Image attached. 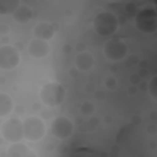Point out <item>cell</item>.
I'll return each mask as SVG.
<instances>
[{"instance_id": "obj_7", "label": "cell", "mask_w": 157, "mask_h": 157, "mask_svg": "<svg viewBox=\"0 0 157 157\" xmlns=\"http://www.w3.org/2000/svg\"><path fill=\"white\" fill-rule=\"evenodd\" d=\"M50 132L59 140L69 139L74 132V124L66 117H56L50 124Z\"/></svg>"}, {"instance_id": "obj_1", "label": "cell", "mask_w": 157, "mask_h": 157, "mask_svg": "<svg viewBox=\"0 0 157 157\" xmlns=\"http://www.w3.org/2000/svg\"><path fill=\"white\" fill-rule=\"evenodd\" d=\"M119 22L114 13L109 11H101L94 16L93 20V29L96 33L103 37L113 36L118 29Z\"/></svg>"}, {"instance_id": "obj_5", "label": "cell", "mask_w": 157, "mask_h": 157, "mask_svg": "<svg viewBox=\"0 0 157 157\" xmlns=\"http://www.w3.org/2000/svg\"><path fill=\"white\" fill-rule=\"evenodd\" d=\"M45 134L44 121L34 115H31L23 121V135L29 141H38L43 139Z\"/></svg>"}, {"instance_id": "obj_15", "label": "cell", "mask_w": 157, "mask_h": 157, "mask_svg": "<svg viewBox=\"0 0 157 157\" xmlns=\"http://www.w3.org/2000/svg\"><path fill=\"white\" fill-rule=\"evenodd\" d=\"M12 107L13 104H12V99L10 98V96L1 92L0 93V117L1 118L6 117L12 110Z\"/></svg>"}, {"instance_id": "obj_14", "label": "cell", "mask_w": 157, "mask_h": 157, "mask_svg": "<svg viewBox=\"0 0 157 157\" xmlns=\"http://www.w3.org/2000/svg\"><path fill=\"white\" fill-rule=\"evenodd\" d=\"M20 5L18 0H0V15H12Z\"/></svg>"}, {"instance_id": "obj_17", "label": "cell", "mask_w": 157, "mask_h": 157, "mask_svg": "<svg viewBox=\"0 0 157 157\" xmlns=\"http://www.w3.org/2000/svg\"><path fill=\"white\" fill-rule=\"evenodd\" d=\"M155 9H156V11H157V2H155V6H153Z\"/></svg>"}, {"instance_id": "obj_9", "label": "cell", "mask_w": 157, "mask_h": 157, "mask_svg": "<svg viewBox=\"0 0 157 157\" xmlns=\"http://www.w3.org/2000/svg\"><path fill=\"white\" fill-rule=\"evenodd\" d=\"M27 52L28 54L34 58V59H42L45 58L49 52H50V45L48 42L38 39V38H33L29 40L28 45H27Z\"/></svg>"}, {"instance_id": "obj_12", "label": "cell", "mask_w": 157, "mask_h": 157, "mask_svg": "<svg viewBox=\"0 0 157 157\" xmlns=\"http://www.w3.org/2000/svg\"><path fill=\"white\" fill-rule=\"evenodd\" d=\"M7 157H37V155L25 144L15 142L7 150Z\"/></svg>"}, {"instance_id": "obj_8", "label": "cell", "mask_w": 157, "mask_h": 157, "mask_svg": "<svg viewBox=\"0 0 157 157\" xmlns=\"http://www.w3.org/2000/svg\"><path fill=\"white\" fill-rule=\"evenodd\" d=\"M20 64V52L13 45H1L0 48V67L2 70H12Z\"/></svg>"}, {"instance_id": "obj_4", "label": "cell", "mask_w": 157, "mask_h": 157, "mask_svg": "<svg viewBox=\"0 0 157 157\" xmlns=\"http://www.w3.org/2000/svg\"><path fill=\"white\" fill-rule=\"evenodd\" d=\"M103 53L110 61L123 60L128 55V44L120 38H110L104 43Z\"/></svg>"}, {"instance_id": "obj_2", "label": "cell", "mask_w": 157, "mask_h": 157, "mask_svg": "<svg viewBox=\"0 0 157 157\" xmlns=\"http://www.w3.org/2000/svg\"><path fill=\"white\" fill-rule=\"evenodd\" d=\"M40 101L48 107H56L65 99V88L59 82H48L39 91Z\"/></svg>"}, {"instance_id": "obj_6", "label": "cell", "mask_w": 157, "mask_h": 157, "mask_svg": "<svg viewBox=\"0 0 157 157\" xmlns=\"http://www.w3.org/2000/svg\"><path fill=\"white\" fill-rule=\"evenodd\" d=\"M1 136L10 141V142H18L22 137H25L23 135V123L17 119V118H10L7 120H5L1 125Z\"/></svg>"}, {"instance_id": "obj_10", "label": "cell", "mask_w": 157, "mask_h": 157, "mask_svg": "<svg viewBox=\"0 0 157 157\" xmlns=\"http://www.w3.org/2000/svg\"><path fill=\"white\" fill-rule=\"evenodd\" d=\"M54 33H55L54 26L52 23L47 22V21H40L33 28L34 38H38V39H42V40H45V42H48L49 39H52L53 36H54Z\"/></svg>"}, {"instance_id": "obj_16", "label": "cell", "mask_w": 157, "mask_h": 157, "mask_svg": "<svg viewBox=\"0 0 157 157\" xmlns=\"http://www.w3.org/2000/svg\"><path fill=\"white\" fill-rule=\"evenodd\" d=\"M148 93L153 99H157V75L152 76L151 80L148 81V86H147Z\"/></svg>"}, {"instance_id": "obj_3", "label": "cell", "mask_w": 157, "mask_h": 157, "mask_svg": "<svg viewBox=\"0 0 157 157\" xmlns=\"http://www.w3.org/2000/svg\"><path fill=\"white\" fill-rule=\"evenodd\" d=\"M136 28L146 34L153 33L157 31V11L155 7H144L141 9L135 17Z\"/></svg>"}, {"instance_id": "obj_13", "label": "cell", "mask_w": 157, "mask_h": 157, "mask_svg": "<svg viewBox=\"0 0 157 157\" xmlns=\"http://www.w3.org/2000/svg\"><path fill=\"white\" fill-rule=\"evenodd\" d=\"M11 16H12V18H13L17 23H27L28 21L32 20L33 13H32L31 7H28V6L21 4V5L18 6V9H17Z\"/></svg>"}, {"instance_id": "obj_11", "label": "cell", "mask_w": 157, "mask_h": 157, "mask_svg": "<svg viewBox=\"0 0 157 157\" xmlns=\"http://www.w3.org/2000/svg\"><path fill=\"white\" fill-rule=\"evenodd\" d=\"M93 64H94L93 55L91 53H88V52H80L75 56V66L80 71H88V70H91Z\"/></svg>"}]
</instances>
